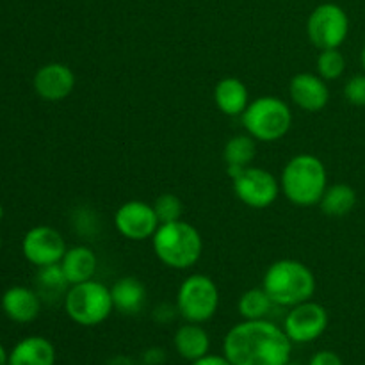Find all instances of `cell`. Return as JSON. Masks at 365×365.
Returning <instances> with one entry per match:
<instances>
[{
	"mask_svg": "<svg viewBox=\"0 0 365 365\" xmlns=\"http://www.w3.org/2000/svg\"><path fill=\"white\" fill-rule=\"evenodd\" d=\"M223 355L234 365H287L292 342L284 328L271 321L242 319L225 335Z\"/></svg>",
	"mask_w": 365,
	"mask_h": 365,
	"instance_id": "obj_1",
	"label": "cell"
},
{
	"mask_svg": "<svg viewBox=\"0 0 365 365\" xmlns=\"http://www.w3.org/2000/svg\"><path fill=\"white\" fill-rule=\"evenodd\" d=\"M327 187V168L323 160L312 153H298L282 170V192L289 202L298 207L317 205Z\"/></svg>",
	"mask_w": 365,
	"mask_h": 365,
	"instance_id": "obj_2",
	"label": "cell"
},
{
	"mask_svg": "<svg viewBox=\"0 0 365 365\" xmlns=\"http://www.w3.org/2000/svg\"><path fill=\"white\" fill-rule=\"evenodd\" d=\"M262 289L269 294L274 305L291 309L312 299L316 292V277L312 269L299 260L282 259L266 269Z\"/></svg>",
	"mask_w": 365,
	"mask_h": 365,
	"instance_id": "obj_3",
	"label": "cell"
},
{
	"mask_svg": "<svg viewBox=\"0 0 365 365\" xmlns=\"http://www.w3.org/2000/svg\"><path fill=\"white\" fill-rule=\"evenodd\" d=\"M152 245L157 259L171 269H189L198 262L203 252L198 228L182 220L159 225Z\"/></svg>",
	"mask_w": 365,
	"mask_h": 365,
	"instance_id": "obj_4",
	"label": "cell"
},
{
	"mask_svg": "<svg viewBox=\"0 0 365 365\" xmlns=\"http://www.w3.org/2000/svg\"><path fill=\"white\" fill-rule=\"evenodd\" d=\"M241 120L246 134L252 135L255 141L274 143L291 130L292 113L282 98L264 95L248 103Z\"/></svg>",
	"mask_w": 365,
	"mask_h": 365,
	"instance_id": "obj_5",
	"label": "cell"
},
{
	"mask_svg": "<svg viewBox=\"0 0 365 365\" xmlns=\"http://www.w3.org/2000/svg\"><path fill=\"white\" fill-rule=\"evenodd\" d=\"M66 316L81 327H98L113 314V296L110 289L98 280H88L70 285L64 294Z\"/></svg>",
	"mask_w": 365,
	"mask_h": 365,
	"instance_id": "obj_6",
	"label": "cell"
},
{
	"mask_svg": "<svg viewBox=\"0 0 365 365\" xmlns=\"http://www.w3.org/2000/svg\"><path fill=\"white\" fill-rule=\"evenodd\" d=\"M220 307V289L207 274H191L177 292V312L187 323L202 324L212 319Z\"/></svg>",
	"mask_w": 365,
	"mask_h": 365,
	"instance_id": "obj_7",
	"label": "cell"
},
{
	"mask_svg": "<svg viewBox=\"0 0 365 365\" xmlns=\"http://www.w3.org/2000/svg\"><path fill=\"white\" fill-rule=\"evenodd\" d=\"M349 34V18L341 6L327 2L317 6L307 20V36L316 48H339Z\"/></svg>",
	"mask_w": 365,
	"mask_h": 365,
	"instance_id": "obj_8",
	"label": "cell"
},
{
	"mask_svg": "<svg viewBox=\"0 0 365 365\" xmlns=\"http://www.w3.org/2000/svg\"><path fill=\"white\" fill-rule=\"evenodd\" d=\"M234 192L241 203L250 209H267L280 195V180L264 168L248 166L234 178Z\"/></svg>",
	"mask_w": 365,
	"mask_h": 365,
	"instance_id": "obj_9",
	"label": "cell"
},
{
	"mask_svg": "<svg viewBox=\"0 0 365 365\" xmlns=\"http://www.w3.org/2000/svg\"><path fill=\"white\" fill-rule=\"evenodd\" d=\"M330 317L321 303L303 302L291 307L284 319V331L292 344H309L327 331Z\"/></svg>",
	"mask_w": 365,
	"mask_h": 365,
	"instance_id": "obj_10",
	"label": "cell"
},
{
	"mask_svg": "<svg viewBox=\"0 0 365 365\" xmlns=\"http://www.w3.org/2000/svg\"><path fill=\"white\" fill-rule=\"evenodd\" d=\"M66 250V242L61 232L48 225H38L31 228L21 241L24 257L36 267L59 264Z\"/></svg>",
	"mask_w": 365,
	"mask_h": 365,
	"instance_id": "obj_11",
	"label": "cell"
},
{
	"mask_svg": "<svg viewBox=\"0 0 365 365\" xmlns=\"http://www.w3.org/2000/svg\"><path fill=\"white\" fill-rule=\"evenodd\" d=\"M159 217L150 203L141 200H130L118 207L114 214V227L128 241L152 239L159 228Z\"/></svg>",
	"mask_w": 365,
	"mask_h": 365,
	"instance_id": "obj_12",
	"label": "cell"
},
{
	"mask_svg": "<svg viewBox=\"0 0 365 365\" xmlns=\"http://www.w3.org/2000/svg\"><path fill=\"white\" fill-rule=\"evenodd\" d=\"M36 95L46 102H61L71 95L75 88V73L64 63L43 64L34 75Z\"/></svg>",
	"mask_w": 365,
	"mask_h": 365,
	"instance_id": "obj_13",
	"label": "cell"
},
{
	"mask_svg": "<svg viewBox=\"0 0 365 365\" xmlns=\"http://www.w3.org/2000/svg\"><path fill=\"white\" fill-rule=\"evenodd\" d=\"M289 95L292 102L307 113H319L330 102V89L327 81L309 71H303L291 78Z\"/></svg>",
	"mask_w": 365,
	"mask_h": 365,
	"instance_id": "obj_14",
	"label": "cell"
},
{
	"mask_svg": "<svg viewBox=\"0 0 365 365\" xmlns=\"http://www.w3.org/2000/svg\"><path fill=\"white\" fill-rule=\"evenodd\" d=\"M0 305L13 323L27 324L38 319L41 312V296L24 285H14L4 292Z\"/></svg>",
	"mask_w": 365,
	"mask_h": 365,
	"instance_id": "obj_15",
	"label": "cell"
},
{
	"mask_svg": "<svg viewBox=\"0 0 365 365\" xmlns=\"http://www.w3.org/2000/svg\"><path fill=\"white\" fill-rule=\"evenodd\" d=\"M56 348L48 339L31 335L14 344L7 365H56Z\"/></svg>",
	"mask_w": 365,
	"mask_h": 365,
	"instance_id": "obj_16",
	"label": "cell"
},
{
	"mask_svg": "<svg viewBox=\"0 0 365 365\" xmlns=\"http://www.w3.org/2000/svg\"><path fill=\"white\" fill-rule=\"evenodd\" d=\"M114 310L123 316H135L146 303V287L139 278L121 277L110 287Z\"/></svg>",
	"mask_w": 365,
	"mask_h": 365,
	"instance_id": "obj_17",
	"label": "cell"
},
{
	"mask_svg": "<svg viewBox=\"0 0 365 365\" xmlns=\"http://www.w3.org/2000/svg\"><path fill=\"white\" fill-rule=\"evenodd\" d=\"M59 264L63 267L68 284L77 285L95 277L98 259L89 246H73V248L66 250Z\"/></svg>",
	"mask_w": 365,
	"mask_h": 365,
	"instance_id": "obj_18",
	"label": "cell"
},
{
	"mask_svg": "<svg viewBox=\"0 0 365 365\" xmlns=\"http://www.w3.org/2000/svg\"><path fill=\"white\" fill-rule=\"evenodd\" d=\"M216 107L227 116H241L250 103L248 88L237 77H225L214 88Z\"/></svg>",
	"mask_w": 365,
	"mask_h": 365,
	"instance_id": "obj_19",
	"label": "cell"
},
{
	"mask_svg": "<svg viewBox=\"0 0 365 365\" xmlns=\"http://www.w3.org/2000/svg\"><path fill=\"white\" fill-rule=\"evenodd\" d=\"M173 344L180 359L187 360V362H195V360L209 355L210 337L203 330L202 324L185 323L175 331Z\"/></svg>",
	"mask_w": 365,
	"mask_h": 365,
	"instance_id": "obj_20",
	"label": "cell"
},
{
	"mask_svg": "<svg viewBox=\"0 0 365 365\" xmlns=\"http://www.w3.org/2000/svg\"><path fill=\"white\" fill-rule=\"evenodd\" d=\"M257 155V141L250 134L234 135L227 141L223 150V159L227 164V173L232 178L245 168L252 166Z\"/></svg>",
	"mask_w": 365,
	"mask_h": 365,
	"instance_id": "obj_21",
	"label": "cell"
},
{
	"mask_svg": "<svg viewBox=\"0 0 365 365\" xmlns=\"http://www.w3.org/2000/svg\"><path fill=\"white\" fill-rule=\"evenodd\" d=\"M356 205V191L348 184L328 185L321 198L319 207L327 216L342 217L348 216Z\"/></svg>",
	"mask_w": 365,
	"mask_h": 365,
	"instance_id": "obj_22",
	"label": "cell"
},
{
	"mask_svg": "<svg viewBox=\"0 0 365 365\" xmlns=\"http://www.w3.org/2000/svg\"><path fill=\"white\" fill-rule=\"evenodd\" d=\"M273 307V299L269 298L262 287L260 289H250V291L242 292L241 298L237 302V310L245 321H257L266 319L271 314Z\"/></svg>",
	"mask_w": 365,
	"mask_h": 365,
	"instance_id": "obj_23",
	"label": "cell"
},
{
	"mask_svg": "<svg viewBox=\"0 0 365 365\" xmlns=\"http://www.w3.org/2000/svg\"><path fill=\"white\" fill-rule=\"evenodd\" d=\"M39 287V296H53L66 294V287H70L66 277L63 273L61 264H50V266L39 267L38 277H36Z\"/></svg>",
	"mask_w": 365,
	"mask_h": 365,
	"instance_id": "obj_24",
	"label": "cell"
},
{
	"mask_svg": "<svg viewBox=\"0 0 365 365\" xmlns=\"http://www.w3.org/2000/svg\"><path fill=\"white\" fill-rule=\"evenodd\" d=\"M317 75L324 81H337L346 70V59L339 48L321 50L317 57Z\"/></svg>",
	"mask_w": 365,
	"mask_h": 365,
	"instance_id": "obj_25",
	"label": "cell"
},
{
	"mask_svg": "<svg viewBox=\"0 0 365 365\" xmlns=\"http://www.w3.org/2000/svg\"><path fill=\"white\" fill-rule=\"evenodd\" d=\"M153 209H155L159 223H173V221L182 220V212H184V203L177 195L171 192H164V195L157 196L153 202Z\"/></svg>",
	"mask_w": 365,
	"mask_h": 365,
	"instance_id": "obj_26",
	"label": "cell"
},
{
	"mask_svg": "<svg viewBox=\"0 0 365 365\" xmlns=\"http://www.w3.org/2000/svg\"><path fill=\"white\" fill-rule=\"evenodd\" d=\"M344 96L351 106L365 107V73L355 75L346 82Z\"/></svg>",
	"mask_w": 365,
	"mask_h": 365,
	"instance_id": "obj_27",
	"label": "cell"
},
{
	"mask_svg": "<svg viewBox=\"0 0 365 365\" xmlns=\"http://www.w3.org/2000/svg\"><path fill=\"white\" fill-rule=\"evenodd\" d=\"M309 365H344V362H342V359L335 351L323 349V351H317L316 355H312V359L309 360Z\"/></svg>",
	"mask_w": 365,
	"mask_h": 365,
	"instance_id": "obj_28",
	"label": "cell"
},
{
	"mask_svg": "<svg viewBox=\"0 0 365 365\" xmlns=\"http://www.w3.org/2000/svg\"><path fill=\"white\" fill-rule=\"evenodd\" d=\"M191 365H234L225 355H205L191 362Z\"/></svg>",
	"mask_w": 365,
	"mask_h": 365,
	"instance_id": "obj_29",
	"label": "cell"
},
{
	"mask_svg": "<svg viewBox=\"0 0 365 365\" xmlns=\"http://www.w3.org/2000/svg\"><path fill=\"white\" fill-rule=\"evenodd\" d=\"M164 362V351L163 349H148L145 353V364L146 365H160Z\"/></svg>",
	"mask_w": 365,
	"mask_h": 365,
	"instance_id": "obj_30",
	"label": "cell"
},
{
	"mask_svg": "<svg viewBox=\"0 0 365 365\" xmlns=\"http://www.w3.org/2000/svg\"><path fill=\"white\" fill-rule=\"evenodd\" d=\"M7 362H9V353H7L6 348L0 344V365H7Z\"/></svg>",
	"mask_w": 365,
	"mask_h": 365,
	"instance_id": "obj_31",
	"label": "cell"
},
{
	"mask_svg": "<svg viewBox=\"0 0 365 365\" xmlns=\"http://www.w3.org/2000/svg\"><path fill=\"white\" fill-rule=\"evenodd\" d=\"M360 61H362V68H364V71H365V45H364V48H362V56H360Z\"/></svg>",
	"mask_w": 365,
	"mask_h": 365,
	"instance_id": "obj_32",
	"label": "cell"
},
{
	"mask_svg": "<svg viewBox=\"0 0 365 365\" xmlns=\"http://www.w3.org/2000/svg\"><path fill=\"white\" fill-rule=\"evenodd\" d=\"M2 217H4V207L0 205V221H2Z\"/></svg>",
	"mask_w": 365,
	"mask_h": 365,
	"instance_id": "obj_33",
	"label": "cell"
},
{
	"mask_svg": "<svg viewBox=\"0 0 365 365\" xmlns=\"http://www.w3.org/2000/svg\"><path fill=\"white\" fill-rule=\"evenodd\" d=\"M287 365H302V364H296V362H289Z\"/></svg>",
	"mask_w": 365,
	"mask_h": 365,
	"instance_id": "obj_34",
	"label": "cell"
},
{
	"mask_svg": "<svg viewBox=\"0 0 365 365\" xmlns=\"http://www.w3.org/2000/svg\"><path fill=\"white\" fill-rule=\"evenodd\" d=\"M0 245H2V237H0Z\"/></svg>",
	"mask_w": 365,
	"mask_h": 365,
	"instance_id": "obj_35",
	"label": "cell"
}]
</instances>
